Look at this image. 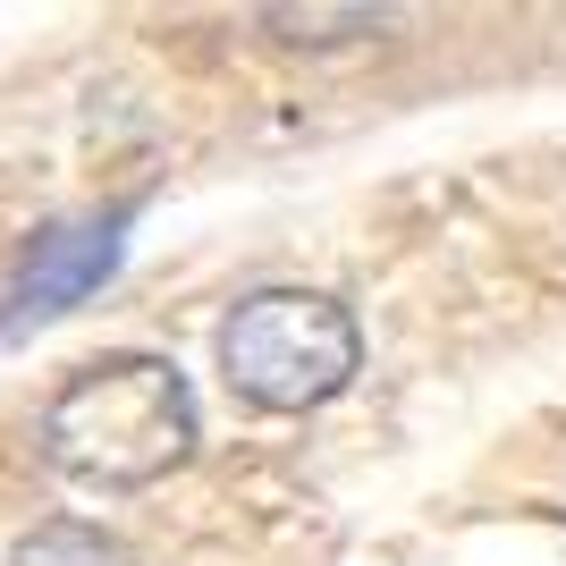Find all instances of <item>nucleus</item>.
I'll return each mask as SVG.
<instances>
[{"label":"nucleus","instance_id":"1","mask_svg":"<svg viewBox=\"0 0 566 566\" xmlns=\"http://www.w3.org/2000/svg\"><path fill=\"white\" fill-rule=\"evenodd\" d=\"M34 440L85 491H144L169 465H187L195 449L187 373L169 355H102L51 389Z\"/></svg>","mask_w":566,"mask_h":566},{"label":"nucleus","instance_id":"2","mask_svg":"<svg viewBox=\"0 0 566 566\" xmlns=\"http://www.w3.org/2000/svg\"><path fill=\"white\" fill-rule=\"evenodd\" d=\"M355 313L322 287H254L220 322V373L262 415H305L355 380Z\"/></svg>","mask_w":566,"mask_h":566},{"label":"nucleus","instance_id":"3","mask_svg":"<svg viewBox=\"0 0 566 566\" xmlns=\"http://www.w3.org/2000/svg\"><path fill=\"white\" fill-rule=\"evenodd\" d=\"M9 566H136V558H127V542H111L102 524L51 516V524H34V533H18Z\"/></svg>","mask_w":566,"mask_h":566},{"label":"nucleus","instance_id":"4","mask_svg":"<svg viewBox=\"0 0 566 566\" xmlns=\"http://www.w3.org/2000/svg\"><path fill=\"white\" fill-rule=\"evenodd\" d=\"M262 25H280L287 43H347V34H373V25H389L380 9H271Z\"/></svg>","mask_w":566,"mask_h":566}]
</instances>
